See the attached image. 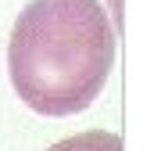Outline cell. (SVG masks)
<instances>
[{
	"mask_svg": "<svg viewBox=\"0 0 154 151\" xmlns=\"http://www.w3.org/2000/svg\"><path fill=\"white\" fill-rule=\"evenodd\" d=\"M115 43L100 0H32L7 43L11 86L39 115L86 112L111 76Z\"/></svg>",
	"mask_w": 154,
	"mask_h": 151,
	"instance_id": "cell-1",
	"label": "cell"
},
{
	"mask_svg": "<svg viewBox=\"0 0 154 151\" xmlns=\"http://www.w3.org/2000/svg\"><path fill=\"white\" fill-rule=\"evenodd\" d=\"M47 151H122V137L111 130H86V133H75V137L50 144Z\"/></svg>",
	"mask_w": 154,
	"mask_h": 151,
	"instance_id": "cell-2",
	"label": "cell"
}]
</instances>
